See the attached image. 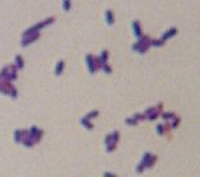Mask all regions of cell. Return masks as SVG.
<instances>
[{
    "mask_svg": "<svg viewBox=\"0 0 200 177\" xmlns=\"http://www.w3.org/2000/svg\"><path fill=\"white\" fill-rule=\"evenodd\" d=\"M156 160H157V157L155 156V154L147 152V153H144L143 159H141V164H143L144 166H152L153 164L156 163Z\"/></svg>",
    "mask_w": 200,
    "mask_h": 177,
    "instance_id": "cell-1",
    "label": "cell"
},
{
    "mask_svg": "<svg viewBox=\"0 0 200 177\" xmlns=\"http://www.w3.org/2000/svg\"><path fill=\"white\" fill-rule=\"evenodd\" d=\"M177 31H179V30H177V27H175V25H171V27L168 28V30H166V31H164L163 33H162V36H160V39H162L163 41L168 40L169 37H173V36H175V35L177 33Z\"/></svg>",
    "mask_w": 200,
    "mask_h": 177,
    "instance_id": "cell-2",
    "label": "cell"
},
{
    "mask_svg": "<svg viewBox=\"0 0 200 177\" xmlns=\"http://www.w3.org/2000/svg\"><path fill=\"white\" fill-rule=\"evenodd\" d=\"M159 115H160V112L156 109V107H151V108H148L146 111L144 117L150 119V120H155V119H157V116H159Z\"/></svg>",
    "mask_w": 200,
    "mask_h": 177,
    "instance_id": "cell-3",
    "label": "cell"
},
{
    "mask_svg": "<svg viewBox=\"0 0 200 177\" xmlns=\"http://www.w3.org/2000/svg\"><path fill=\"white\" fill-rule=\"evenodd\" d=\"M167 131H171L168 123H160L156 125V133L157 134H164Z\"/></svg>",
    "mask_w": 200,
    "mask_h": 177,
    "instance_id": "cell-4",
    "label": "cell"
},
{
    "mask_svg": "<svg viewBox=\"0 0 200 177\" xmlns=\"http://www.w3.org/2000/svg\"><path fill=\"white\" fill-rule=\"evenodd\" d=\"M180 120H182V119H180L177 115L173 116V117H172V119H171V120L168 121V125H169V128H171V129H175V128H177V125H179Z\"/></svg>",
    "mask_w": 200,
    "mask_h": 177,
    "instance_id": "cell-5",
    "label": "cell"
},
{
    "mask_svg": "<svg viewBox=\"0 0 200 177\" xmlns=\"http://www.w3.org/2000/svg\"><path fill=\"white\" fill-rule=\"evenodd\" d=\"M175 115H176V113H175L173 111H166V112H162V117H163V120L166 121V123H167V121H169L171 119H172Z\"/></svg>",
    "mask_w": 200,
    "mask_h": 177,
    "instance_id": "cell-6",
    "label": "cell"
},
{
    "mask_svg": "<svg viewBox=\"0 0 200 177\" xmlns=\"http://www.w3.org/2000/svg\"><path fill=\"white\" fill-rule=\"evenodd\" d=\"M134 28H135V31H136L135 33L140 36V35H141V28H140V24H139V21H137V20H135V21H134Z\"/></svg>",
    "mask_w": 200,
    "mask_h": 177,
    "instance_id": "cell-7",
    "label": "cell"
},
{
    "mask_svg": "<svg viewBox=\"0 0 200 177\" xmlns=\"http://www.w3.org/2000/svg\"><path fill=\"white\" fill-rule=\"evenodd\" d=\"M152 44H153V46H156V47H160V46H164V41L159 37V39H155V40H152Z\"/></svg>",
    "mask_w": 200,
    "mask_h": 177,
    "instance_id": "cell-8",
    "label": "cell"
}]
</instances>
